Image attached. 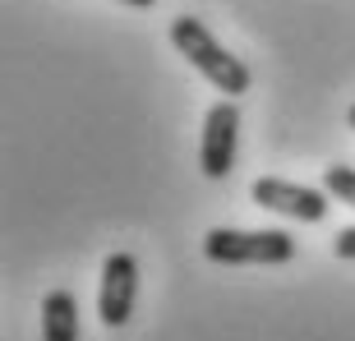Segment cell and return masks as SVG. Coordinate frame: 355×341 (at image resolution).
Wrapping results in <instances>:
<instances>
[{
  "instance_id": "52a82bcc",
  "label": "cell",
  "mask_w": 355,
  "mask_h": 341,
  "mask_svg": "<svg viewBox=\"0 0 355 341\" xmlns=\"http://www.w3.org/2000/svg\"><path fill=\"white\" fill-rule=\"evenodd\" d=\"M323 189H328L337 203L355 208V166H346V161H332V166L323 170Z\"/></svg>"
},
{
  "instance_id": "ba28073f",
  "label": "cell",
  "mask_w": 355,
  "mask_h": 341,
  "mask_svg": "<svg viewBox=\"0 0 355 341\" xmlns=\"http://www.w3.org/2000/svg\"><path fill=\"white\" fill-rule=\"evenodd\" d=\"M332 254H337L342 263H355V226L337 231V240H332Z\"/></svg>"
},
{
  "instance_id": "5b68a950",
  "label": "cell",
  "mask_w": 355,
  "mask_h": 341,
  "mask_svg": "<svg viewBox=\"0 0 355 341\" xmlns=\"http://www.w3.org/2000/svg\"><path fill=\"white\" fill-rule=\"evenodd\" d=\"M134 295H139V259L111 254L102 263V290H97V314L106 328H125L134 318Z\"/></svg>"
},
{
  "instance_id": "6da1fadb",
  "label": "cell",
  "mask_w": 355,
  "mask_h": 341,
  "mask_svg": "<svg viewBox=\"0 0 355 341\" xmlns=\"http://www.w3.org/2000/svg\"><path fill=\"white\" fill-rule=\"evenodd\" d=\"M171 46H175V51H180L184 60H189V65H194L217 92H226V97L250 92V83H254L250 65H245L240 55L226 51L222 42L212 37V28L203 24V19H194V14H175V19H171Z\"/></svg>"
},
{
  "instance_id": "277c9868",
  "label": "cell",
  "mask_w": 355,
  "mask_h": 341,
  "mask_svg": "<svg viewBox=\"0 0 355 341\" xmlns=\"http://www.w3.org/2000/svg\"><path fill=\"white\" fill-rule=\"evenodd\" d=\"M250 194L259 208H272L291 222H323L328 217V189H309V184H291V180H277V175H259L250 184Z\"/></svg>"
},
{
  "instance_id": "30bf717a",
  "label": "cell",
  "mask_w": 355,
  "mask_h": 341,
  "mask_svg": "<svg viewBox=\"0 0 355 341\" xmlns=\"http://www.w3.org/2000/svg\"><path fill=\"white\" fill-rule=\"evenodd\" d=\"M346 120H351V130H355V106H351V111H346Z\"/></svg>"
},
{
  "instance_id": "7a4b0ae2",
  "label": "cell",
  "mask_w": 355,
  "mask_h": 341,
  "mask_svg": "<svg viewBox=\"0 0 355 341\" xmlns=\"http://www.w3.org/2000/svg\"><path fill=\"white\" fill-rule=\"evenodd\" d=\"M203 259L222 268H277L295 259V240L286 231H231L212 226L203 236Z\"/></svg>"
},
{
  "instance_id": "3957f363",
  "label": "cell",
  "mask_w": 355,
  "mask_h": 341,
  "mask_svg": "<svg viewBox=\"0 0 355 341\" xmlns=\"http://www.w3.org/2000/svg\"><path fill=\"white\" fill-rule=\"evenodd\" d=\"M236 143H240V111L236 97H222L203 116V139H198V170L208 180H226L236 170Z\"/></svg>"
},
{
  "instance_id": "8992f818",
  "label": "cell",
  "mask_w": 355,
  "mask_h": 341,
  "mask_svg": "<svg viewBox=\"0 0 355 341\" xmlns=\"http://www.w3.org/2000/svg\"><path fill=\"white\" fill-rule=\"evenodd\" d=\"M42 341H79V300L69 290H51L42 300Z\"/></svg>"
},
{
  "instance_id": "9c48e42d",
  "label": "cell",
  "mask_w": 355,
  "mask_h": 341,
  "mask_svg": "<svg viewBox=\"0 0 355 341\" xmlns=\"http://www.w3.org/2000/svg\"><path fill=\"white\" fill-rule=\"evenodd\" d=\"M120 5H130V10H148V5H157V0H120Z\"/></svg>"
}]
</instances>
